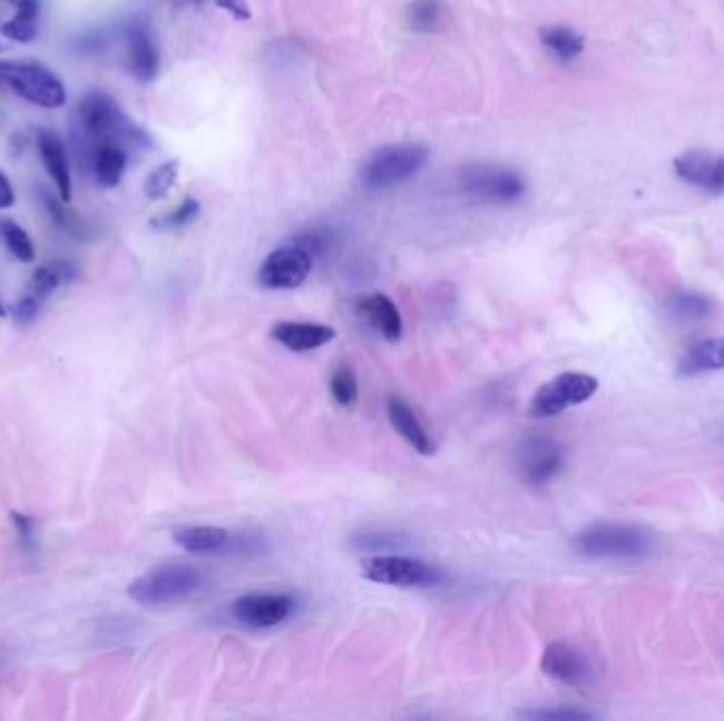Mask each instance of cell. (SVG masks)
<instances>
[{"mask_svg":"<svg viewBox=\"0 0 724 721\" xmlns=\"http://www.w3.org/2000/svg\"><path fill=\"white\" fill-rule=\"evenodd\" d=\"M597 389L599 382L589 373H561L534 394L530 413L540 419L555 417L573 406L591 401Z\"/></svg>","mask_w":724,"mask_h":721,"instance_id":"obj_8","label":"cell"},{"mask_svg":"<svg viewBox=\"0 0 724 721\" xmlns=\"http://www.w3.org/2000/svg\"><path fill=\"white\" fill-rule=\"evenodd\" d=\"M11 521L16 525V530L20 533V540H22L26 546H32V540H35V523L30 516H23L20 512L11 514Z\"/></svg>","mask_w":724,"mask_h":721,"instance_id":"obj_36","label":"cell"},{"mask_svg":"<svg viewBox=\"0 0 724 721\" xmlns=\"http://www.w3.org/2000/svg\"><path fill=\"white\" fill-rule=\"evenodd\" d=\"M385 413H388L390 424L397 429V434L405 441L407 445L413 446L420 455H432L437 451L430 432L403 398L390 396L385 403Z\"/></svg>","mask_w":724,"mask_h":721,"instance_id":"obj_17","label":"cell"},{"mask_svg":"<svg viewBox=\"0 0 724 721\" xmlns=\"http://www.w3.org/2000/svg\"><path fill=\"white\" fill-rule=\"evenodd\" d=\"M37 149L43 161L45 171L53 180L60 199L70 204L72 178H70V166H68V155L62 138L53 129H37Z\"/></svg>","mask_w":724,"mask_h":721,"instance_id":"obj_15","label":"cell"},{"mask_svg":"<svg viewBox=\"0 0 724 721\" xmlns=\"http://www.w3.org/2000/svg\"><path fill=\"white\" fill-rule=\"evenodd\" d=\"M352 546L364 552H392L401 549V535L385 531H362L352 535Z\"/></svg>","mask_w":724,"mask_h":721,"instance_id":"obj_32","label":"cell"},{"mask_svg":"<svg viewBox=\"0 0 724 721\" xmlns=\"http://www.w3.org/2000/svg\"><path fill=\"white\" fill-rule=\"evenodd\" d=\"M41 305L43 303L39 298L30 297L28 293H23V297L13 307V318H16V322H20V324H30L32 319L39 316Z\"/></svg>","mask_w":724,"mask_h":721,"instance_id":"obj_35","label":"cell"},{"mask_svg":"<svg viewBox=\"0 0 724 721\" xmlns=\"http://www.w3.org/2000/svg\"><path fill=\"white\" fill-rule=\"evenodd\" d=\"M221 9H227L234 18H237V20H251L253 18V11H251V7H248V2L246 0H214Z\"/></svg>","mask_w":724,"mask_h":721,"instance_id":"obj_37","label":"cell"},{"mask_svg":"<svg viewBox=\"0 0 724 721\" xmlns=\"http://www.w3.org/2000/svg\"><path fill=\"white\" fill-rule=\"evenodd\" d=\"M174 542L192 554H218L232 552L234 533L214 525H193L174 531Z\"/></svg>","mask_w":724,"mask_h":721,"instance_id":"obj_21","label":"cell"},{"mask_svg":"<svg viewBox=\"0 0 724 721\" xmlns=\"http://www.w3.org/2000/svg\"><path fill=\"white\" fill-rule=\"evenodd\" d=\"M724 368V337L693 343L676 364V373L681 377H697L703 373H714Z\"/></svg>","mask_w":724,"mask_h":721,"instance_id":"obj_19","label":"cell"},{"mask_svg":"<svg viewBox=\"0 0 724 721\" xmlns=\"http://www.w3.org/2000/svg\"><path fill=\"white\" fill-rule=\"evenodd\" d=\"M75 277H77V269L70 263L56 260V263H49L45 267H39L30 276L28 286H26V293L30 297L39 298L41 303H45L47 298L51 297L58 290V286L72 282Z\"/></svg>","mask_w":724,"mask_h":721,"instance_id":"obj_23","label":"cell"},{"mask_svg":"<svg viewBox=\"0 0 724 721\" xmlns=\"http://www.w3.org/2000/svg\"><path fill=\"white\" fill-rule=\"evenodd\" d=\"M314 258L295 244L277 248L258 269V282L270 290H293L312 274Z\"/></svg>","mask_w":724,"mask_h":721,"instance_id":"obj_10","label":"cell"},{"mask_svg":"<svg viewBox=\"0 0 724 721\" xmlns=\"http://www.w3.org/2000/svg\"><path fill=\"white\" fill-rule=\"evenodd\" d=\"M540 43L555 60L568 65L585 51V37L568 26H547L540 30Z\"/></svg>","mask_w":724,"mask_h":721,"instance_id":"obj_22","label":"cell"},{"mask_svg":"<svg viewBox=\"0 0 724 721\" xmlns=\"http://www.w3.org/2000/svg\"><path fill=\"white\" fill-rule=\"evenodd\" d=\"M39 197H41L45 213H47V216L53 220V225H56L58 229H62V231L68 235H79V237L86 235V225H84L75 214L70 213V210L66 208V201L60 199V195H58V199H56L51 192L41 187V189H39Z\"/></svg>","mask_w":724,"mask_h":721,"instance_id":"obj_28","label":"cell"},{"mask_svg":"<svg viewBox=\"0 0 724 721\" xmlns=\"http://www.w3.org/2000/svg\"><path fill=\"white\" fill-rule=\"evenodd\" d=\"M682 182L710 195L724 192V155L710 150H686L674 159Z\"/></svg>","mask_w":724,"mask_h":721,"instance_id":"obj_13","label":"cell"},{"mask_svg":"<svg viewBox=\"0 0 724 721\" xmlns=\"http://www.w3.org/2000/svg\"><path fill=\"white\" fill-rule=\"evenodd\" d=\"M540 666L549 678L570 688H587L589 683H594L591 660L583 650L566 641L549 643L540 660Z\"/></svg>","mask_w":724,"mask_h":721,"instance_id":"obj_12","label":"cell"},{"mask_svg":"<svg viewBox=\"0 0 724 721\" xmlns=\"http://www.w3.org/2000/svg\"><path fill=\"white\" fill-rule=\"evenodd\" d=\"M4 314H7V312H4V305H2V300H0V318H4Z\"/></svg>","mask_w":724,"mask_h":721,"instance_id":"obj_39","label":"cell"},{"mask_svg":"<svg viewBox=\"0 0 724 721\" xmlns=\"http://www.w3.org/2000/svg\"><path fill=\"white\" fill-rule=\"evenodd\" d=\"M199 213H202L199 201L189 197L180 206H176L172 213L164 214L162 218H153L150 225L159 231H176V229H183V227L195 223Z\"/></svg>","mask_w":724,"mask_h":721,"instance_id":"obj_30","label":"cell"},{"mask_svg":"<svg viewBox=\"0 0 724 721\" xmlns=\"http://www.w3.org/2000/svg\"><path fill=\"white\" fill-rule=\"evenodd\" d=\"M519 718L526 720L542 721H580L594 720L591 713L587 711H576V709H530V711H519Z\"/></svg>","mask_w":724,"mask_h":721,"instance_id":"obj_34","label":"cell"},{"mask_svg":"<svg viewBox=\"0 0 724 721\" xmlns=\"http://www.w3.org/2000/svg\"><path fill=\"white\" fill-rule=\"evenodd\" d=\"M462 191L486 201V204H515L526 195V178L517 170L493 166V164H472L460 171Z\"/></svg>","mask_w":724,"mask_h":721,"instance_id":"obj_7","label":"cell"},{"mask_svg":"<svg viewBox=\"0 0 724 721\" xmlns=\"http://www.w3.org/2000/svg\"><path fill=\"white\" fill-rule=\"evenodd\" d=\"M2 664H4V660H2V654H0V666H2Z\"/></svg>","mask_w":724,"mask_h":721,"instance_id":"obj_40","label":"cell"},{"mask_svg":"<svg viewBox=\"0 0 724 721\" xmlns=\"http://www.w3.org/2000/svg\"><path fill=\"white\" fill-rule=\"evenodd\" d=\"M16 204V192L9 178L0 170V210H9Z\"/></svg>","mask_w":724,"mask_h":721,"instance_id":"obj_38","label":"cell"},{"mask_svg":"<svg viewBox=\"0 0 724 721\" xmlns=\"http://www.w3.org/2000/svg\"><path fill=\"white\" fill-rule=\"evenodd\" d=\"M669 316L684 322H697V319L707 318L712 314V300L703 297L699 293H688L682 290L667 300Z\"/></svg>","mask_w":724,"mask_h":721,"instance_id":"obj_26","label":"cell"},{"mask_svg":"<svg viewBox=\"0 0 724 721\" xmlns=\"http://www.w3.org/2000/svg\"><path fill=\"white\" fill-rule=\"evenodd\" d=\"M575 549L587 559L639 561L653 551V537L636 525L596 523L576 535Z\"/></svg>","mask_w":724,"mask_h":721,"instance_id":"obj_3","label":"cell"},{"mask_svg":"<svg viewBox=\"0 0 724 721\" xmlns=\"http://www.w3.org/2000/svg\"><path fill=\"white\" fill-rule=\"evenodd\" d=\"M297 610V599L288 593H248L237 596L229 615L235 624L265 631L284 624Z\"/></svg>","mask_w":724,"mask_h":721,"instance_id":"obj_9","label":"cell"},{"mask_svg":"<svg viewBox=\"0 0 724 721\" xmlns=\"http://www.w3.org/2000/svg\"><path fill=\"white\" fill-rule=\"evenodd\" d=\"M566 455L561 445L554 438L534 436L519 448V472L526 483L534 487L549 485L564 470Z\"/></svg>","mask_w":724,"mask_h":721,"instance_id":"obj_11","label":"cell"},{"mask_svg":"<svg viewBox=\"0 0 724 721\" xmlns=\"http://www.w3.org/2000/svg\"><path fill=\"white\" fill-rule=\"evenodd\" d=\"M293 244L299 248H303L312 258H319V256L326 255L331 250L333 235L329 234V231H322V229H312V231L297 235L293 239Z\"/></svg>","mask_w":724,"mask_h":721,"instance_id":"obj_33","label":"cell"},{"mask_svg":"<svg viewBox=\"0 0 724 721\" xmlns=\"http://www.w3.org/2000/svg\"><path fill=\"white\" fill-rule=\"evenodd\" d=\"M430 159L422 145H388L375 150L361 168V185L369 191H388L413 178Z\"/></svg>","mask_w":724,"mask_h":721,"instance_id":"obj_4","label":"cell"},{"mask_svg":"<svg viewBox=\"0 0 724 721\" xmlns=\"http://www.w3.org/2000/svg\"><path fill=\"white\" fill-rule=\"evenodd\" d=\"M75 142L89 159L91 150L105 142H140L143 136L129 124L119 105L105 91H89L77 108Z\"/></svg>","mask_w":724,"mask_h":721,"instance_id":"obj_1","label":"cell"},{"mask_svg":"<svg viewBox=\"0 0 724 721\" xmlns=\"http://www.w3.org/2000/svg\"><path fill=\"white\" fill-rule=\"evenodd\" d=\"M329 387H331L333 401L343 408H352L354 404L359 403V379H356V373L352 371V366L341 364L340 368H335V373L331 375Z\"/></svg>","mask_w":724,"mask_h":721,"instance_id":"obj_29","label":"cell"},{"mask_svg":"<svg viewBox=\"0 0 724 721\" xmlns=\"http://www.w3.org/2000/svg\"><path fill=\"white\" fill-rule=\"evenodd\" d=\"M208 589V575L193 565H162L136 577L128 594L140 605H172L187 601Z\"/></svg>","mask_w":724,"mask_h":721,"instance_id":"obj_2","label":"cell"},{"mask_svg":"<svg viewBox=\"0 0 724 721\" xmlns=\"http://www.w3.org/2000/svg\"><path fill=\"white\" fill-rule=\"evenodd\" d=\"M0 241L4 244V248L11 255L22 263H32L37 258V250H35L30 235L26 234L22 227L11 218H0Z\"/></svg>","mask_w":724,"mask_h":721,"instance_id":"obj_27","label":"cell"},{"mask_svg":"<svg viewBox=\"0 0 724 721\" xmlns=\"http://www.w3.org/2000/svg\"><path fill=\"white\" fill-rule=\"evenodd\" d=\"M335 337H337L335 328L324 324H312V322H277L272 328V339H276L280 345H284L295 354L314 352Z\"/></svg>","mask_w":724,"mask_h":721,"instance_id":"obj_16","label":"cell"},{"mask_svg":"<svg viewBox=\"0 0 724 721\" xmlns=\"http://www.w3.org/2000/svg\"><path fill=\"white\" fill-rule=\"evenodd\" d=\"M87 168L100 187L112 189L121 182V178L126 174L128 152L124 149V145L105 142L91 150V155L87 159Z\"/></svg>","mask_w":724,"mask_h":721,"instance_id":"obj_20","label":"cell"},{"mask_svg":"<svg viewBox=\"0 0 724 721\" xmlns=\"http://www.w3.org/2000/svg\"><path fill=\"white\" fill-rule=\"evenodd\" d=\"M178 170H180L178 159H170V161L162 164L159 168H155L150 171L149 178L145 180V195L149 199H164L172 191V187L178 178Z\"/></svg>","mask_w":724,"mask_h":721,"instance_id":"obj_31","label":"cell"},{"mask_svg":"<svg viewBox=\"0 0 724 721\" xmlns=\"http://www.w3.org/2000/svg\"><path fill=\"white\" fill-rule=\"evenodd\" d=\"M407 23L413 32L432 34L446 23V2L443 0H413L407 7Z\"/></svg>","mask_w":724,"mask_h":721,"instance_id":"obj_25","label":"cell"},{"mask_svg":"<svg viewBox=\"0 0 724 721\" xmlns=\"http://www.w3.org/2000/svg\"><path fill=\"white\" fill-rule=\"evenodd\" d=\"M126 51L128 68L134 79L140 83H150L162 68L159 45L147 20H131L126 30Z\"/></svg>","mask_w":724,"mask_h":721,"instance_id":"obj_14","label":"cell"},{"mask_svg":"<svg viewBox=\"0 0 724 721\" xmlns=\"http://www.w3.org/2000/svg\"><path fill=\"white\" fill-rule=\"evenodd\" d=\"M0 83L37 107L62 108L66 105L65 83L49 68L37 62L2 60Z\"/></svg>","mask_w":724,"mask_h":721,"instance_id":"obj_5","label":"cell"},{"mask_svg":"<svg viewBox=\"0 0 724 721\" xmlns=\"http://www.w3.org/2000/svg\"><path fill=\"white\" fill-rule=\"evenodd\" d=\"M361 572L371 582L399 589H434L446 582L439 567L405 554H371L362 559Z\"/></svg>","mask_w":724,"mask_h":721,"instance_id":"obj_6","label":"cell"},{"mask_svg":"<svg viewBox=\"0 0 724 721\" xmlns=\"http://www.w3.org/2000/svg\"><path fill=\"white\" fill-rule=\"evenodd\" d=\"M16 16L9 22L2 23V34L16 43H32L39 34V16L41 2L39 0H18Z\"/></svg>","mask_w":724,"mask_h":721,"instance_id":"obj_24","label":"cell"},{"mask_svg":"<svg viewBox=\"0 0 724 721\" xmlns=\"http://www.w3.org/2000/svg\"><path fill=\"white\" fill-rule=\"evenodd\" d=\"M359 314L366 319L385 340L397 343L403 337V316L392 298L382 293L366 295L359 300Z\"/></svg>","mask_w":724,"mask_h":721,"instance_id":"obj_18","label":"cell"}]
</instances>
